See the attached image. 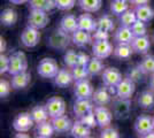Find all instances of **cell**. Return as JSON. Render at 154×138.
Here are the masks:
<instances>
[{
	"mask_svg": "<svg viewBox=\"0 0 154 138\" xmlns=\"http://www.w3.org/2000/svg\"><path fill=\"white\" fill-rule=\"evenodd\" d=\"M70 40L71 37L69 36V33L66 32L59 26L58 29L53 30L48 36L47 45L53 50H66L70 44Z\"/></svg>",
	"mask_w": 154,
	"mask_h": 138,
	"instance_id": "cell-1",
	"label": "cell"
},
{
	"mask_svg": "<svg viewBox=\"0 0 154 138\" xmlns=\"http://www.w3.org/2000/svg\"><path fill=\"white\" fill-rule=\"evenodd\" d=\"M37 72H38L39 76H42L44 78H54L59 72L58 62L52 58H44L40 60L38 67H37Z\"/></svg>",
	"mask_w": 154,
	"mask_h": 138,
	"instance_id": "cell-2",
	"label": "cell"
},
{
	"mask_svg": "<svg viewBox=\"0 0 154 138\" xmlns=\"http://www.w3.org/2000/svg\"><path fill=\"white\" fill-rule=\"evenodd\" d=\"M28 68V62H26V58L24 53L19 51V52L13 53L9 57V70L8 72L13 76L20 72H26Z\"/></svg>",
	"mask_w": 154,
	"mask_h": 138,
	"instance_id": "cell-3",
	"label": "cell"
},
{
	"mask_svg": "<svg viewBox=\"0 0 154 138\" xmlns=\"http://www.w3.org/2000/svg\"><path fill=\"white\" fill-rule=\"evenodd\" d=\"M134 128H135V131L138 136L145 137L147 133L154 130L153 118H151L149 115H146V114H141L136 118Z\"/></svg>",
	"mask_w": 154,
	"mask_h": 138,
	"instance_id": "cell-4",
	"label": "cell"
},
{
	"mask_svg": "<svg viewBox=\"0 0 154 138\" xmlns=\"http://www.w3.org/2000/svg\"><path fill=\"white\" fill-rule=\"evenodd\" d=\"M131 111V100L116 97L113 101V114L117 120H125L129 118Z\"/></svg>",
	"mask_w": 154,
	"mask_h": 138,
	"instance_id": "cell-5",
	"label": "cell"
},
{
	"mask_svg": "<svg viewBox=\"0 0 154 138\" xmlns=\"http://www.w3.org/2000/svg\"><path fill=\"white\" fill-rule=\"evenodd\" d=\"M48 15L45 11L40 9H31L28 16V26H33L36 29H44L48 24Z\"/></svg>",
	"mask_w": 154,
	"mask_h": 138,
	"instance_id": "cell-6",
	"label": "cell"
},
{
	"mask_svg": "<svg viewBox=\"0 0 154 138\" xmlns=\"http://www.w3.org/2000/svg\"><path fill=\"white\" fill-rule=\"evenodd\" d=\"M39 40H40V32L39 29H36L33 26H28L21 33V41L23 46L26 47H35L38 45Z\"/></svg>",
	"mask_w": 154,
	"mask_h": 138,
	"instance_id": "cell-7",
	"label": "cell"
},
{
	"mask_svg": "<svg viewBox=\"0 0 154 138\" xmlns=\"http://www.w3.org/2000/svg\"><path fill=\"white\" fill-rule=\"evenodd\" d=\"M45 106L51 118L64 115V113H66V103H64L63 99L60 98V97L50 98L46 101Z\"/></svg>",
	"mask_w": 154,
	"mask_h": 138,
	"instance_id": "cell-8",
	"label": "cell"
},
{
	"mask_svg": "<svg viewBox=\"0 0 154 138\" xmlns=\"http://www.w3.org/2000/svg\"><path fill=\"white\" fill-rule=\"evenodd\" d=\"M35 124L30 113H20L13 121V128L17 132H26L31 129Z\"/></svg>",
	"mask_w": 154,
	"mask_h": 138,
	"instance_id": "cell-9",
	"label": "cell"
},
{
	"mask_svg": "<svg viewBox=\"0 0 154 138\" xmlns=\"http://www.w3.org/2000/svg\"><path fill=\"white\" fill-rule=\"evenodd\" d=\"M136 83L128 77L121 79V82L116 85V97L123 99H130L135 93Z\"/></svg>",
	"mask_w": 154,
	"mask_h": 138,
	"instance_id": "cell-10",
	"label": "cell"
},
{
	"mask_svg": "<svg viewBox=\"0 0 154 138\" xmlns=\"http://www.w3.org/2000/svg\"><path fill=\"white\" fill-rule=\"evenodd\" d=\"M113 52H114L113 45L108 40H94L92 45V53L99 59H106Z\"/></svg>",
	"mask_w": 154,
	"mask_h": 138,
	"instance_id": "cell-11",
	"label": "cell"
},
{
	"mask_svg": "<svg viewBox=\"0 0 154 138\" xmlns=\"http://www.w3.org/2000/svg\"><path fill=\"white\" fill-rule=\"evenodd\" d=\"M74 87H75L74 92H75L76 99H91L94 93L93 86L91 85V83L88 79L77 81Z\"/></svg>",
	"mask_w": 154,
	"mask_h": 138,
	"instance_id": "cell-12",
	"label": "cell"
},
{
	"mask_svg": "<svg viewBox=\"0 0 154 138\" xmlns=\"http://www.w3.org/2000/svg\"><path fill=\"white\" fill-rule=\"evenodd\" d=\"M94 114H96L97 122H98V127H100L101 129L106 128L110 125L112 123V120H113V113L109 111L106 106H98L97 105L94 108Z\"/></svg>",
	"mask_w": 154,
	"mask_h": 138,
	"instance_id": "cell-13",
	"label": "cell"
},
{
	"mask_svg": "<svg viewBox=\"0 0 154 138\" xmlns=\"http://www.w3.org/2000/svg\"><path fill=\"white\" fill-rule=\"evenodd\" d=\"M122 78V74L114 67L106 68L103 72V82L105 86H116Z\"/></svg>",
	"mask_w": 154,
	"mask_h": 138,
	"instance_id": "cell-14",
	"label": "cell"
},
{
	"mask_svg": "<svg viewBox=\"0 0 154 138\" xmlns=\"http://www.w3.org/2000/svg\"><path fill=\"white\" fill-rule=\"evenodd\" d=\"M131 47L134 52L137 54H147V52L151 48V40L147 36H138L135 37L134 40L131 41Z\"/></svg>",
	"mask_w": 154,
	"mask_h": 138,
	"instance_id": "cell-15",
	"label": "cell"
},
{
	"mask_svg": "<svg viewBox=\"0 0 154 138\" xmlns=\"http://www.w3.org/2000/svg\"><path fill=\"white\" fill-rule=\"evenodd\" d=\"M134 38L135 35L130 26H121L114 33V40L116 44H131Z\"/></svg>",
	"mask_w": 154,
	"mask_h": 138,
	"instance_id": "cell-16",
	"label": "cell"
},
{
	"mask_svg": "<svg viewBox=\"0 0 154 138\" xmlns=\"http://www.w3.org/2000/svg\"><path fill=\"white\" fill-rule=\"evenodd\" d=\"M51 122L54 127L55 132H58V133H64V132L70 131L71 127H72V122L67 115H61V116L53 118Z\"/></svg>",
	"mask_w": 154,
	"mask_h": 138,
	"instance_id": "cell-17",
	"label": "cell"
},
{
	"mask_svg": "<svg viewBox=\"0 0 154 138\" xmlns=\"http://www.w3.org/2000/svg\"><path fill=\"white\" fill-rule=\"evenodd\" d=\"M93 37L91 36V32L82 30V29H77L75 32L71 33V41L78 47H84V46L89 45Z\"/></svg>",
	"mask_w": 154,
	"mask_h": 138,
	"instance_id": "cell-18",
	"label": "cell"
},
{
	"mask_svg": "<svg viewBox=\"0 0 154 138\" xmlns=\"http://www.w3.org/2000/svg\"><path fill=\"white\" fill-rule=\"evenodd\" d=\"M137 104L140 107L141 109H146V111H151L154 108V91L151 89L143 91L139 93L138 98H137Z\"/></svg>",
	"mask_w": 154,
	"mask_h": 138,
	"instance_id": "cell-19",
	"label": "cell"
},
{
	"mask_svg": "<svg viewBox=\"0 0 154 138\" xmlns=\"http://www.w3.org/2000/svg\"><path fill=\"white\" fill-rule=\"evenodd\" d=\"M77 20H78V29H82L89 32H94L98 29V22L90 14H82L77 17Z\"/></svg>",
	"mask_w": 154,
	"mask_h": 138,
	"instance_id": "cell-20",
	"label": "cell"
},
{
	"mask_svg": "<svg viewBox=\"0 0 154 138\" xmlns=\"http://www.w3.org/2000/svg\"><path fill=\"white\" fill-rule=\"evenodd\" d=\"M54 81V84L59 87H67L71 84V82L74 81V77H72V72L71 70H68V69H59L58 74L55 75V77L53 78Z\"/></svg>",
	"mask_w": 154,
	"mask_h": 138,
	"instance_id": "cell-21",
	"label": "cell"
},
{
	"mask_svg": "<svg viewBox=\"0 0 154 138\" xmlns=\"http://www.w3.org/2000/svg\"><path fill=\"white\" fill-rule=\"evenodd\" d=\"M92 99H93V103L98 106H107L112 101V94L110 92L108 91L107 86L106 87H99L97 89L93 96H92Z\"/></svg>",
	"mask_w": 154,
	"mask_h": 138,
	"instance_id": "cell-22",
	"label": "cell"
},
{
	"mask_svg": "<svg viewBox=\"0 0 154 138\" xmlns=\"http://www.w3.org/2000/svg\"><path fill=\"white\" fill-rule=\"evenodd\" d=\"M94 107L91 104L90 99H76L75 104L72 106V111L77 118H82L84 114L90 112Z\"/></svg>",
	"mask_w": 154,
	"mask_h": 138,
	"instance_id": "cell-23",
	"label": "cell"
},
{
	"mask_svg": "<svg viewBox=\"0 0 154 138\" xmlns=\"http://www.w3.org/2000/svg\"><path fill=\"white\" fill-rule=\"evenodd\" d=\"M70 135L75 138H86L90 137L91 135V128H89L88 125H85L78 118L77 121H75L72 123V127L70 129Z\"/></svg>",
	"mask_w": 154,
	"mask_h": 138,
	"instance_id": "cell-24",
	"label": "cell"
},
{
	"mask_svg": "<svg viewBox=\"0 0 154 138\" xmlns=\"http://www.w3.org/2000/svg\"><path fill=\"white\" fill-rule=\"evenodd\" d=\"M60 28L66 32L72 33L78 29V20L72 14H66L60 21Z\"/></svg>",
	"mask_w": 154,
	"mask_h": 138,
	"instance_id": "cell-25",
	"label": "cell"
},
{
	"mask_svg": "<svg viewBox=\"0 0 154 138\" xmlns=\"http://www.w3.org/2000/svg\"><path fill=\"white\" fill-rule=\"evenodd\" d=\"M31 81V75L28 72H23L13 75L12 77V86L15 90H21V89H24L29 85Z\"/></svg>",
	"mask_w": 154,
	"mask_h": 138,
	"instance_id": "cell-26",
	"label": "cell"
},
{
	"mask_svg": "<svg viewBox=\"0 0 154 138\" xmlns=\"http://www.w3.org/2000/svg\"><path fill=\"white\" fill-rule=\"evenodd\" d=\"M30 114H31V118L35 121L36 124L42 123V122H45V121H48V118H50V114L47 112L46 106H42V105L35 106L31 109Z\"/></svg>",
	"mask_w": 154,
	"mask_h": 138,
	"instance_id": "cell-27",
	"label": "cell"
},
{
	"mask_svg": "<svg viewBox=\"0 0 154 138\" xmlns=\"http://www.w3.org/2000/svg\"><path fill=\"white\" fill-rule=\"evenodd\" d=\"M134 53V50L131 47V44H117L114 48V57L120 60H129Z\"/></svg>",
	"mask_w": 154,
	"mask_h": 138,
	"instance_id": "cell-28",
	"label": "cell"
},
{
	"mask_svg": "<svg viewBox=\"0 0 154 138\" xmlns=\"http://www.w3.org/2000/svg\"><path fill=\"white\" fill-rule=\"evenodd\" d=\"M17 21V13L13 8H6L1 12L0 15V22L5 26H12Z\"/></svg>",
	"mask_w": 154,
	"mask_h": 138,
	"instance_id": "cell-29",
	"label": "cell"
},
{
	"mask_svg": "<svg viewBox=\"0 0 154 138\" xmlns=\"http://www.w3.org/2000/svg\"><path fill=\"white\" fill-rule=\"evenodd\" d=\"M29 6L31 9H40L47 13L57 8L54 0H29Z\"/></svg>",
	"mask_w": 154,
	"mask_h": 138,
	"instance_id": "cell-30",
	"label": "cell"
},
{
	"mask_svg": "<svg viewBox=\"0 0 154 138\" xmlns=\"http://www.w3.org/2000/svg\"><path fill=\"white\" fill-rule=\"evenodd\" d=\"M54 132H55L54 127L52 124V122H48V121L38 123L36 127V136L39 138H50L53 136Z\"/></svg>",
	"mask_w": 154,
	"mask_h": 138,
	"instance_id": "cell-31",
	"label": "cell"
},
{
	"mask_svg": "<svg viewBox=\"0 0 154 138\" xmlns=\"http://www.w3.org/2000/svg\"><path fill=\"white\" fill-rule=\"evenodd\" d=\"M137 19L144 22H149L154 17V11L148 6V5H140V6H136L135 8Z\"/></svg>",
	"mask_w": 154,
	"mask_h": 138,
	"instance_id": "cell-32",
	"label": "cell"
},
{
	"mask_svg": "<svg viewBox=\"0 0 154 138\" xmlns=\"http://www.w3.org/2000/svg\"><path fill=\"white\" fill-rule=\"evenodd\" d=\"M78 5L81 7V9L84 12L94 13L101 8L103 0H78Z\"/></svg>",
	"mask_w": 154,
	"mask_h": 138,
	"instance_id": "cell-33",
	"label": "cell"
},
{
	"mask_svg": "<svg viewBox=\"0 0 154 138\" xmlns=\"http://www.w3.org/2000/svg\"><path fill=\"white\" fill-rule=\"evenodd\" d=\"M103 59H99L97 57H93L90 60L89 65H88V70L91 76H96L99 75L100 72H103L105 70V66H103V62L101 61Z\"/></svg>",
	"mask_w": 154,
	"mask_h": 138,
	"instance_id": "cell-34",
	"label": "cell"
},
{
	"mask_svg": "<svg viewBox=\"0 0 154 138\" xmlns=\"http://www.w3.org/2000/svg\"><path fill=\"white\" fill-rule=\"evenodd\" d=\"M139 67L141 68V70L145 72V75L154 74V55L145 54V57L139 62Z\"/></svg>",
	"mask_w": 154,
	"mask_h": 138,
	"instance_id": "cell-35",
	"label": "cell"
},
{
	"mask_svg": "<svg viewBox=\"0 0 154 138\" xmlns=\"http://www.w3.org/2000/svg\"><path fill=\"white\" fill-rule=\"evenodd\" d=\"M138 20L137 19V15H136L135 11H131V9H128L125 11L123 14H121L119 16V21H120V24L124 26H131L136 21Z\"/></svg>",
	"mask_w": 154,
	"mask_h": 138,
	"instance_id": "cell-36",
	"label": "cell"
},
{
	"mask_svg": "<svg viewBox=\"0 0 154 138\" xmlns=\"http://www.w3.org/2000/svg\"><path fill=\"white\" fill-rule=\"evenodd\" d=\"M144 76H145V72L141 70V68L138 65V66L130 67L128 69V72H127V76L125 77L130 78L135 83H140L144 79Z\"/></svg>",
	"mask_w": 154,
	"mask_h": 138,
	"instance_id": "cell-37",
	"label": "cell"
},
{
	"mask_svg": "<svg viewBox=\"0 0 154 138\" xmlns=\"http://www.w3.org/2000/svg\"><path fill=\"white\" fill-rule=\"evenodd\" d=\"M98 22V29H101V30H105L107 32H110L115 29V24H114V21L112 20V17L105 14L103 16L99 17V20L97 21Z\"/></svg>",
	"mask_w": 154,
	"mask_h": 138,
	"instance_id": "cell-38",
	"label": "cell"
},
{
	"mask_svg": "<svg viewBox=\"0 0 154 138\" xmlns=\"http://www.w3.org/2000/svg\"><path fill=\"white\" fill-rule=\"evenodd\" d=\"M129 9V2L127 1H119V0H113L110 2V11L114 15L120 16L125 11Z\"/></svg>",
	"mask_w": 154,
	"mask_h": 138,
	"instance_id": "cell-39",
	"label": "cell"
},
{
	"mask_svg": "<svg viewBox=\"0 0 154 138\" xmlns=\"http://www.w3.org/2000/svg\"><path fill=\"white\" fill-rule=\"evenodd\" d=\"M71 72H72V77L74 81H82V79H86L88 76L90 75L89 70H88V67L85 66H75L74 68H71Z\"/></svg>",
	"mask_w": 154,
	"mask_h": 138,
	"instance_id": "cell-40",
	"label": "cell"
},
{
	"mask_svg": "<svg viewBox=\"0 0 154 138\" xmlns=\"http://www.w3.org/2000/svg\"><path fill=\"white\" fill-rule=\"evenodd\" d=\"M77 58H78V53H76L74 50H69L64 53L63 55V62L68 68H74L77 66Z\"/></svg>",
	"mask_w": 154,
	"mask_h": 138,
	"instance_id": "cell-41",
	"label": "cell"
},
{
	"mask_svg": "<svg viewBox=\"0 0 154 138\" xmlns=\"http://www.w3.org/2000/svg\"><path fill=\"white\" fill-rule=\"evenodd\" d=\"M130 28H131L132 32H134V35H135V37H138V36H145L146 32H147L146 22H144V21L137 20L132 26H130Z\"/></svg>",
	"mask_w": 154,
	"mask_h": 138,
	"instance_id": "cell-42",
	"label": "cell"
},
{
	"mask_svg": "<svg viewBox=\"0 0 154 138\" xmlns=\"http://www.w3.org/2000/svg\"><path fill=\"white\" fill-rule=\"evenodd\" d=\"M79 120L83 122L85 125H88L89 128H96L98 125V122H97L96 118V114H94V111L91 109L90 112H88L86 114H84L82 118H79Z\"/></svg>",
	"mask_w": 154,
	"mask_h": 138,
	"instance_id": "cell-43",
	"label": "cell"
},
{
	"mask_svg": "<svg viewBox=\"0 0 154 138\" xmlns=\"http://www.w3.org/2000/svg\"><path fill=\"white\" fill-rule=\"evenodd\" d=\"M55 6L60 11H69L76 5V0H54Z\"/></svg>",
	"mask_w": 154,
	"mask_h": 138,
	"instance_id": "cell-44",
	"label": "cell"
},
{
	"mask_svg": "<svg viewBox=\"0 0 154 138\" xmlns=\"http://www.w3.org/2000/svg\"><path fill=\"white\" fill-rule=\"evenodd\" d=\"M100 137L101 138H119L120 133L115 128H112L110 125L103 128V130L100 132Z\"/></svg>",
	"mask_w": 154,
	"mask_h": 138,
	"instance_id": "cell-45",
	"label": "cell"
},
{
	"mask_svg": "<svg viewBox=\"0 0 154 138\" xmlns=\"http://www.w3.org/2000/svg\"><path fill=\"white\" fill-rule=\"evenodd\" d=\"M11 87H13L12 83H9L6 79H1L0 81V97L6 98L7 96L11 93Z\"/></svg>",
	"mask_w": 154,
	"mask_h": 138,
	"instance_id": "cell-46",
	"label": "cell"
},
{
	"mask_svg": "<svg viewBox=\"0 0 154 138\" xmlns=\"http://www.w3.org/2000/svg\"><path fill=\"white\" fill-rule=\"evenodd\" d=\"M9 70V58L1 53L0 55V74H5Z\"/></svg>",
	"mask_w": 154,
	"mask_h": 138,
	"instance_id": "cell-47",
	"label": "cell"
},
{
	"mask_svg": "<svg viewBox=\"0 0 154 138\" xmlns=\"http://www.w3.org/2000/svg\"><path fill=\"white\" fill-rule=\"evenodd\" d=\"M93 39L94 40H108L109 38V32L101 30V29H97L93 32Z\"/></svg>",
	"mask_w": 154,
	"mask_h": 138,
	"instance_id": "cell-48",
	"label": "cell"
},
{
	"mask_svg": "<svg viewBox=\"0 0 154 138\" xmlns=\"http://www.w3.org/2000/svg\"><path fill=\"white\" fill-rule=\"evenodd\" d=\"M91 58L84 52H79L78 53V58H77V65L78 66H85L88 67L89 62H90Z\"/></svg>",
	"mask_w": 154,
	"mask_h": 138,
	"instance_id": "cell-49",
	"label": "cell"
},
{
	"mask_svg": "<svg viewBox=\"0 0 154 138\" xmlns=\"http://www.w3.org/2000/svg\"><path fill=\"white\" fill-rule=\"evenodd\" d=\"M130 2L135 6H140V5H148L149 0H130Z\"/></svg>",
	"mask_w": 154,
	"mask_h": 138,
	"instance_id": "cell-50",
	"label": "cell"
},
{
	"mask_svg": "<svg viewBox=\"0 0 154 138\" xmlns=\"http://www.w3.org/2000/svg\"><path fill=\"white\" fill-rule=\"evenodd\" d=\"M6 51V40L5 38H2V37H0V52H5Z\"/></svg>",
	"mask_w": 154,
	"mask_h": 138,
	"instance_id": "cell-51",
	"label": "cell"
},
{
	"mask_svg": "<svg viewBox=\"0 0 154 138\" xmlns=\"http://www.w3.org/2000/svg\"><path fill=\"white\" fill-rule=\"evenodd\" d=\"M149 89L154 91V74H152L149 77Z\"/></svg>",
	"mask_w": 154,
	"mask_h": 138,
	"instance_id": "cell-52",
	"label": "cell"
},
{
	"mask_svg": "<svg viewBox=\"0 0 154 138\" xmlns=\"http://www.w3.org/2000/svg\"><path fill=\"white\" fill-rule=\"evenodd\" d=\"M12 4L15 5H21V4H24V2H29V0H9Z\"/></svg>",
	"mask_w": 154,
	"mask_h": 138,
	"instance_id": "cell-53",
	"label": "cell"
},
{
	"mask_svg": "<svg viewBox=\"0 0 154 138\" xmlns=\"http://www.w3.org/2000/svg\"><path fill=\"white\" fill-rule=\"evenodd\" d=\"M15 137L16 138H28L29 137V135H24V133L20 132V133H16V135H15Z\"/></svg>",
	"mask_w": 154,
	"mask_h": 138,
	"instance_id": "cell-54",
	"label": "cell"
},
{
	"mask_svg": "<svg viewBox=\"0 0 154 138\" xmlns=\"http://www.w3.org/2000/svg\"><path fill=\"white\" fill-rule=\"evenodd\" d=\"M145 137H146V138H152V137H154V130H153V131H151L149 133H147V135H146Z\"/></svg>",
	"mask_w": 154,
	"mask_h": 138,
	"instance_id": "cell-55",
	"label": "cell"
},
{
	"mask_svg": "<svg viewBox=\"0 0 154 138\" xmlns=\"http://www.w3.org/2000/svg\"><path fill=\"white\" fill-rule=\"evenodd\" d=\"M119 1H127V2H130V0H119Z\"/></svg>",
	"mask_w": 154,
	"mask_h": 138,
	"instance_id": "cell-56",
	"label": "cell"
},
{
	"mask_svg": "<svg viewBox=\"0 0 154 138\" xmlns=\"http://www.w3.org/2000/svg\"><path fill=\"white\" fill-rule=\"evenodd\" d=\"M153 120H154V118H153Z\"/></svg>",
	"mask_w": 154,
	"mask_h": 138,
	"instance_id": "cell-57",
	"label": "cell"
},
{
	"mask_svg": "<svg viewBox=\"0 0 154 138\" xmlns=\"http://www.w3.org/2000/svg\"><path fill=\"white\" fill-rule=\"evenodd\" d=\"M153 38H154V37H153Z\"/></svg>",
	"mask_w": 154,
	"mask_h": 138,
	"instance_id": "cell-58",
	"label": "cell"
}]
</instances>
